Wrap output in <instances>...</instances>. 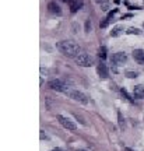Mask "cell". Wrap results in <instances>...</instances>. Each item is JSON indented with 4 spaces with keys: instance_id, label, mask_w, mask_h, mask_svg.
<instances>
[{
    "instance_id": "2e32d148",
    "label": "cell",
    "mask_w": 144,
    "mask_h": 151,
    "mask_svg": "<svg viewBox=\"0 0 144 151\" xmlns=\"http://www.w3.org/2000/svg\"><path fill=\"white\" fill-rule=\"evenodd\" d=\"M90 29H91V24H90V21H87V22H86V31L88 32Z\"/></svg>"
},
{
    "instance_id": "7c38bea8",
    "label": "cell",
    "mask_w": 144,
    "mask_h": 151,
    "mask_svg": "<svg viewBox=\"0 0 144 151\" xmlns=\"http://www.w3.org/2000/svg\"><path fill=\"white\" fill-rule=\"evenodd\" d=\"M122 32H123V28L120 27V25H116L115 28H112V31H111V37H119Z\"/></svg>"
},
{
    "instance_id": "ac0fdd59",
    "label": "cell",
    "mask_w": 144,
    "mask_h": 151,
    "mask_svg": "<svg viewBox=\"0 0 144 151\" xmlns=\"http://www.w3.org/2000/svg\"><path fill=\"white\" fill-rule=\"evenodd\" d=\"M55 151H62V150H59V148H55Z\"/></svg>"
},
{
    "instance_id": "ffe728a7",
    "label": "cell",
    "mask_w": 144,
    "mask_h": 151,
    "mask_svg": "<svg viewBox=\"0 0 144 151\" xmlns=\"http://www.w3.org/2000/svg\"><path fill=\"white\" fill-rule=\"evenodd\" d=\"M143 28H144V22H143Z\"/></svg>"
},
{
    "instance_id": "4fadbf2b",
    "label": "cell",
    "mask_w": 144,
    "mask_h": 151,
    "mask_svg": "<svg viewBox=\"0 0 144 151\" xmlns=\"http://www.w3.org/2000/svg\"><path fill=\"white\" fill-rule=\"evenodd\" d=\"M126 34L127 35H140L141 34V31H140L139 28H134V27H130V28H127V31H126Z\"/></svg>"
},
{
    "instance_id": "8992f818",
    "label": "cell",
    "mask_w": 144,
    "mask_h": 151,
    "mask_svg": "<svg viewBox=\"0 0 144 151\" xmlns=\"http://www.w3.org/2000/svg\"><path fill=\"white\" fill-rule=\"evenodd\" d=\"M112 62H113V65L122 66L127 62V56H126L125 52H116V53L112 56Z\"/></svg>"
},
{
    "instance_id": "3957f363",
    "label": "cell",
    "mask_w": 144,
    "mask_h": 151,
    "mask_svg": "<svg viewBox=\"0 0 144 151\" xmlns=\"http://www.w3.org/2000/svg\"><path fill=\"white\" fill-rule=\"evenodd\" d=\"M48 87L50 90H55V91H60V92H64V94H67L70 91L69 87L64 84L62 80H50L48 83Z\"/></svg>"
},
{
    "instance_id": "7a4b0ae2",
    "label": "cell",
    "mask_w": 144,
    "mask_h": 151,
    "mask_svg": "<svg viewBox=\"0 0 144 151\" xmlns=\"http://www.w3.org/2000/svg\"><path fill=\"white\" fill-rule=\"evenodd\" d=\"M74 60H76V63L78 66H81V67H91V66L95 63V62H94V58L90 56L88 53H86V52H81Z\"/></svg>"
},
{
    "instance_id": "44dd1931",
    "label": "cell",
    "mask_w": 144,
    "mask_h": 151,
    "mask_svg": "<svg viewBox=\"0 0 144 151\" xmlns=\"http://www.w3.org/2000/svg\"><path fill=\"white\" fill-rule=\"evenodd\" d=\"M53 151H55V150H53Z\"/></svg>"
},
{
    "instance_id": "d6986e66",
    "label": "cell",
    "mask_w": 144,
    "mask_h": 151,
    "mask_svg": "<svg viewBox=\"0 0 144 151\" xmlns=\"http://www.w3.org/2000/svg\"><path fill=\"white\" fill-rule=\"evenodd\" d=\"M115 1H116V3H119V1H120V0H115Z\"/></svg>"
},
{
    "instance_id": "52a82bcc",
    "label": "cell",
    "mask_w": 144,
    "mask_h": 151,
    "mask_svg": "<svg viewBox=\"0 0 144 151\" xmlns=\"http://www.w3.org/2000/svg\"><path fill=\"white\" fill-rule=\"evenodd\" d=\"M96 73H98V76L101 77L102 80H105V78L109 77V71H108V67L105 63H99L96 66Z\"/></svg>"
},
{
    "instance_id": "ba28073f",
    "label": "cell",
    "mask_w": 144,
    "mask_h": 151,
    "mask_svg": "<svg viewBox=\"0 0 144 151\" xmlns=\"http://www.w3.org/2000/svg\"><path fill=\"white\" fill-rule=\"evenodd\" d=\"M67 3H69V7L71 13H76L77 10H80L81 7H83V0H67Z\"/></svg>"
},
{
    "instance_id": "5bb4252c",
    "label": "cell",
    "mask_w": 144,
    "mask_h": 151,
    "mask_svg": "<svg viewBox=\"0 0 144 151\" xmlns=\"http://www.w3.org/2000/svg\"><path fill=\"white\" fill-rule=\"evenodd\" d=\"M98 56H99L101 59H107V48H105V46H101V48H99Z\"/></svg>"
},
{
    "instance_id": "5b68a950",
    "label": "cell",
    "mask_w": 144,
    "mask_h": 151,
    "mask_svg": "<svg viewBox=\"0 0 144 151\" xmlns=\"http://www.w3.org/2000/svg\"><path fill=\"white\" fill-rule=\"evenodd\" d=\"M56 119H58L59 123L62 124L64 129H67V130H76V129H77V126H76V124L73 123L69 118H64V116H62V115H58V116H56Z\"/></svg>"
},
{
    "instance_id": "9c48e42d",
    "label": "cell",
    "mask_w": 144,
    "mask_h": 151,
    "mask_svg": "<svg viewBox=\"0 0 144 151\" xmlns=\"http://www.w3.org/2000/svg\"><path fill=\"white\" fill-rule=\"evenodd\" d=\"M133 58L139 65H144V49H134Z\"/></svg>"
},
{
    "instance_id": "277c9868",
    "label": "cell",
    "mask_w": 144,
    "mask_h": 151,
    "mask_svg": "<svg viewBox=\"0 0 144 151\" xmlns=\"http://www.w3.org/2000/svg\"><path fill=\"white\" fill-rule=\"evenodd\" d=\"M67 95H69L70 98H73L74 101H77V102H81V104H87L88 102V99H87V97L83 94V92L80 91H76V90H70L69 92H67Z\"/></svg>"
},
{
    "instance_id": "9a60e30c",
    "label": "cell",
    "mask_w": 144,
    "mask_h": 151,
    "mask_svg": "<svg viewBox=\"0 0 144 151\" xmlns=\"http://www.w3.org/2000/svg\"><path fill=\"white\" fill-rule=\"evenodd\" d=\"M125 76H126L127 78H136V77L139 76V73H137V71H126Z\"/></svg>"
},
{
    "instance_id": "8fae6325",
    "label": "cell",
    "mask_w": 144,
    "mask_h": 151,
    "mask_svg": "<svg viewBox=\"0 0 144 151\" xmlns=\"http://www.w3.org/2000/svg\"><path fill=\"white\" fill-rule=\"evenodd\" d=\"M48 10H49V13H52V14H60V13H62L60 7H59L55 1H50L48 4Z\"/></svg>"
},
{
    "instance_id": "6da1fadb",
    "label": "cell",
    "mask_w": 144,
    "mask_h": 151,
    "mask_svg": "<svg viewBox=\"0 0 144 151\" xmlns=\"http://www.w3.org/2000/svg\"><path fill=\"white\" fill-rule=\"evenodd\" d=\"M58 49L64 55V56H67V58H77L78 55L83 52L80 48V45H77L74 41H71V39H64V41H60L58 42Z\"/></svg>"
},
{
    "instance_id": "30bf717a",
    "label": "cell",
    "mask_w": 144,
    "mask_h": 151,
    "mask_svg": "<svg viewBox=\"0 0 144 151\" xmlns=\"http://www.w3.org/2000/svg\"><path fill=\"white\" fill-rule=\"evenodd\" d=\"M133 95L136 98H144V86L139 84L133 88Z\"/></svg>"
},
{
    "instance_id": "e0dca14e",
    "label": "cell",
    "mask_w": 144,
    "mask_h": 151,
    "mask_svg": "<svg viewBox=\"0 0 144 151\" xmlns=\"http://www.w3.org/2000/svg\"><path fill=\"white\" fill-rule=\"evenodd\" d=\"M125 151H132V150L130 148H125Z\"/></svg>"
}]
</instances>
